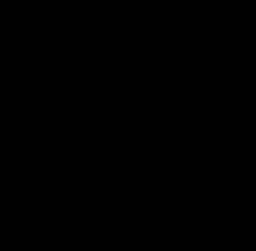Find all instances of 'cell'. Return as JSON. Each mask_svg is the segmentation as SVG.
<instances>
[]
</instances>
